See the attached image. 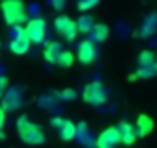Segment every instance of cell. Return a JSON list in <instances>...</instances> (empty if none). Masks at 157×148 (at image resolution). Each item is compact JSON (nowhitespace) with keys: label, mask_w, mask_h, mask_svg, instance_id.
<instances>
[{"label":"cell","mask_w":157,"mask_h":148,"mask_svg":"<svg viewBox=\"0 0 157 148\" xmlns=\"http://www.w3.org/2000/svg\"><path fill=\"white\" fill-rule=\"evenodd\" d=\"M16 128H17V134L20 140L26 145H42L46 140L43 128L39 123L29 120L28 116H20L17 119Z\"/></svg>","instance_id":"1"},{"label":"cell","mask_w":157,"mask_h":148,"mask_svg":"<svg viewBox=\"0 0 157 148\" xmlns=\"http://www.w3.org/2000/svg\"><path fill=\"white\" fill-rule=\"evenodd\" d=\"M0 10L3 14V20L11 28L22 26L28 22V14L25 10V5L20 0H5L0 3Z\"/></svg>","instance_id":"2"},{"label":"cell","mask_w":157,"mask_h":148,"mask_svg":"<svg viewBox=\"0 0 157 148\" xmlns=\"http://www.w3.org/2000/svg\"><path fill=\"white\" fill-rule=\"evenodd\" d=\"M82 99L85 103L88 105H93V107H97V105H102L108 100V91L105 90L103 84L102 82H90L83 87V91H82Z\"/></svg>","instance_id":"3"},{"label":"cell","mask_w":157,"mask_h":148,"mask_svg":"<svg viewBox=\"0 0 157 148\" xmlns=\"http://www.w3.org/2000/svg\"><path fill=\"white\" fill-rule=\"evenodd\" d=\"M23 31L31 43H42L45 40V36H46V20L42 17L33 19L26 23Z\"/></svg>","instance_id":"4"},{"label":"cell","mask_w":157,"mask_h":148,"mask_svg":"<svg viewBox=\"0 0 157 148\" xmlns=\"http://www.w3.org/2000/svg\"><path fill=\"white\" fill-rule=\"evenodd\" d=\"M22 102H23V91L19 87H13L11 90H6V93L3 94L2 100H0V108L5 113H13L22 107Z\"/></svg>","instance_id":"5"},{"label":"cell","mask_w":157,"mask_h":148,"mask_svg":"<svg viewBox=\"0 0 157 148\" xmlns=\"http://www.w3.org/2000/svg\"><path fill=\"white\" fill-rule=\"evenodd\" d=\"M10 49L14 53V54H26L29 46H31V42L28 40V37L25 36V31L22 26H16V28H11V33H10Z\"/></svg>","instance_id":"6"},{"label":"cell","mask_w":157,"mask_h":148,"mask_svg":"<svg viewBox=\"0 0 157 148\" xmlns=\"http://www.w3.org/2000/svg\"><path fill=\"white\" fill-rule=\"evenodd\" d=\"M54 29L59 36H62L66 42H72L77 36L75 22L68 16H59L54 20Z\"/></svg>","instance_id":"7"},{"label":"cell","mask_w":157,"mask_h":148,"mask_svg":"<svg viewBox=\"0 0 157 148\" xmlns=\"http://www.w3.org/2000/svg\"><path fill=\"white\" fill-rule=\"evenodd\" d=\"M117 143H120V133L117 127H109L103 130L94 142L96 148H114Z\"/></svg>","instance_id":"8"},{"label":"cell","mask_w":157,"mask_h":148,"mask_svg":"<svg viewBox=\"0 0 157 148\" xmlns=\"http://www.w3.org/2000/svg\"><path fill=\"white\" fill-rule=\"evenodd\" d=\"M96 45L91 42V40H83L78 43V48H77V59L80 60L83 65H90L96 60Z\"/></svg>","instance_id":"9"},{"label":"cell","mask_w":157,"mask_h":148,"mask_svg":"<svg viewBox=\"0 0 157 148\" xmlns=\"http://www.w3.org/2000/svg\"><path fill=\"white\" fill-rule=\"evenodd\" d=\"M136 134L137 137H146L152 133L154 130V120L152 117H149L148 114H139L137 116V120H136Z\"/></svg>","instance_id":"10"},{"label":"cell","mask_w":157,"mask_h":148,"mask_svg":"<svg viewBox=\"0 0 157 148\" xmlns=\"http://www.w3.org/2000/svg\"><path fill=\"white\" fill-rule=\"evenodd\" d=\"M75 139L82 145H85L86 148H93L94 142H96V137L93 136L91 130L88 128V125L85 122H80L78 125H75Z\"/></svg>","instance_id":"11"},{"label":"cell","mask_w":157,"mask_h":148,"mask_svg":"<svg viewBox=\"0 0 157 148\" xmlns=\"http://www.w3.org/2000/svg\"><path fill=\"white\" fill-rule=\"evenodd\" d=\"M42 51H43V57H45V60L48 63H57V59H59L60 53L63 51V48H62V43L60 42L49 40V42L45 43V46H43Z\"/></svg>","instance_id":"12"},{"label":"cell","mask_w":157,"mask_h":148,"mask_svg":"<svg viewBox=\"0 0 157 148\" xmlns=\"http://www.w3.org/2000/svg\"><path fill=\"white\" fill-rule=\"evenodd\" d=\"M117 128H119V133H120V142L123 145H132L136 142L137 134H136L134 125H131L128 122H120Z\"/></svg>","instance_id":"13"},{"label":"cell","mask_w":157,"mask_h":148,"mask_svg":"<svg viewBox=\"0 0 157 148\" xmlns=\"http://www.w3.org/2000/svg\"><path fill=\"white\" fill-rule=\"evenodd\" d=\"M90 39L88 40H91L93 43H100V42H105L108 37H109V28H108V25H105V23H94V26H93V29L90 31Z\"/></svg>","instance_id":"14"},{"label":"cell","mask_w":157,"mask_h":148,"mask_svg":"<svg viewBox=\"0 0 157 148\" xmlns=\"http://www.w3.org/2000/svg\"><path fill=\"white\" fill-rule=\"evenodd\" d=\"M157 74V63L152 65V66H146V68H137L131 76L128 77L129 82H136V80H140V79H151Z\"/></svg>","instance_id":"15"},{"label":"cell","mask_w":157,"mask_h":148,"mask_svg":"<svg viewBox=\"0 0 157 148\" xmlns=\"http://www.w3.org/2000/svg\"><path fill=\"white\" fill-rule=\"evenodd\" d=\"M57 131H59L60 139L65 140V142H69V140L75 139V123H72V120L65 119L63 123L60 125V128Z\"/></svg>","instance_id":"16"},{"label":"cell","mask_w":157,"mask_h":148,"mask_svg":"<svg viewBox=\"0 0 157 148\" xmlns=\"http://www.w3.org/2000/svg\"><path fill=\"white\" fill-rule=\"evenodd\" d=\"M137 62H139V68H146V66H152L155 65V54L149 49H143L139 57H137Z\"/></svg>","instance_id":"17"},{"label":"cell","mask_w":157,"mask_h":148,"mask_svg":"<svg viewBox=\"0 0 157 148\" xmlns=\"http://www.w3.org/2000/svg\"><path fill=\"white\" fill-rule=\"evenodd\" d=\"M75 26H77V33H82V34H90V31L93 29L94 26V20L91 16H82L75 22Z\"/></svg>","instance_id":"18"},{"label":"cell","mask_w":157,"mask_h":148,"mask_svg":"<svg viewBox=\"0 0 157 148\" xmlns=\"http://www.w3.org/2000/svg\"><path fill=\"white\" fill-rule=\"evenodd\" d=\"M72 63H74V54H72V51L63 49V51L60 53L59 59H57V65L62 66V68H69Z\"/></svg>","instance_id":"19"},{"label":"cell","mask_w":157,"mask_h":148,"mask_svg":"<svg viewBox=\"0 0 157 148\" xmlns=\"http://www.w3.org/2000/svg\"><path fill=\"white\" fill-rule=\"evenodd\" d=\"M97 5H99L97 0H80V2L77 3V10L80 11V13H86V11L93 10Z\"/></svg>","instance_id":"20"},{"label":"cell","mask_w":157,"mask_h":148,"mask_svg":"<svg viewBox=\"0 0 157 148\" xmlns=\"http://www.w3.org/2000/svg\"><path fill=\"white\" fill-rule=\"evenodd\" d=\"M57 97H59V100L68 102V100H74V99L77 97V93H75L72 88H65V90H62L60 93H57Z\"/></svg>","instance_id":"21"},{"label":"cell","mask_w":157,"mask_h":148,"mask_svg":"<svg viewBox=\"0 0 157 148\" xmlns=\"http://www.w3.org/2000/svg\"><path fill=\"white\" fill-rule=\"evenodd\" d=\"M5 122H6V113L0 108V140L5 139V133H3V127H5Z\"/></svg>","instance_id":"22"},{"label":"cell","mask_w":157,"mask_h":148,"mask_svg":"<svg viewBox=\"0 0 157 148\" xmlns=\"http://www.w3.org/2000/svg\"><path fill=\"white\" fill-rule=\"evenodd\" d=\"M6 90H8V79L5 76H0V100H2L3 94L6 93Z\"/></svg>","instance_id":"23"},{"label":"cell","mask_w":157,"mask_h":148,"mask_svg":"<svg viewBox=\"0 0 157 148\" xmlns=\"http://www.w3.org/2000/svg\"><path fill=\"white\" fill-rule=\"evenodd\" d=\"M51 5L57 10V11H62L65 8V2H51Z\"/></svg>","instance_id":"24"},{"label":"cell","mask_w":157,"mask_h":148,"mask_svg":"<svg viewBox=\"0 0 157 148\" xmlns=\"http://www.w3.org/2000/svg\"><path fill=\"white\" fill-rule=\"evenodd\" d=\"M155 62H157V53H155Z\"/></svg>","instance_id":"25"}]
</instances>
